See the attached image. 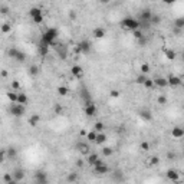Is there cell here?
I'll return each instance as SVG.
<instances>
[{
    "instance_id": "cell-1",
    "label": "cell",
    "mask_w": 184,
    "mask_h": 184,
    "mask_svg": "<svg viewBox=\"0 0 184 184\" xmlns=\"http://www.w3.org/2000/svg\"><path fill=\"white\" fill-rule=\"evenodd\" d=\"M58 35H59L58 33V29H55V27H48V29L43 32V35H42L40 42L48 46H53L58 39Z\"/></svg>"
},
{
    "instance_id": "cell-2",
    "label": "cell",
    "mask_w": 184,
    "mask_h": 184,
    "mask_svg": "<svg viewBox=\"0 0 184 184\" xmlns=\"http://www.w3.org/2000/svg\"><path fill=\"white\" fill-rule=\"evenodd\" d=\"M121 26L125 30H131L134 33L135 30H139V20L135 19V17H131V16H127V17L121 20Z\"/></svg>"
},
{
    "instance_id": "cell-3",
    "label": "cell",
    "mask_w": 184,
    "mask_h": 184,
    "mask_svg": "<svg viewBox=\"0 0 184 184\" xmlns=\"http://www.w3.org/2000/svg\"><path fill=\"white\" fill-rule=\"evenodd\" d=\"M29 16L30 19L33 20V23H36V25H40V23H43V12H42V9L39 7H32L29 10Z\"/></svg>"
},
{
    "instance_id": "cell-4",
    "label": "cell",
    "mask_w": 184,
    "mask_h": 184,
    "mask_svg": "<svg viewBox=\"0 0 184 184\" xmlns=\"http://www.w3.org/2000/svg\"><path fill=\"white\" fill-rule=\"evenodd\" d=\"M9 111H10V114L13 116H16V118H20V116H23L25 114H26L25 105H20V104H12Z\"/></svg>"
},
{
    "instance_id": "cell-5",
    "label": "cell",
    "mask_w": 184,
    "mask_h": 184,
    "mask_svg": "<svg viewBox=\"0 0 184 184\" xmlns=\"http://www.w3.org/2000/svg\"><path fill=\"white\" fill-rule=\"evenodd\" d=\"M9 56H10L12 59H15L16 62H20V64H23V62L26 60L25 52H22V50H19V49H16V48H12L10 50H9Z\"/></svg>"
},
{
    "instance_id": "cell-6",
    "label": "cell",
    "mask_w": 184,
    "mask_h": 184,
    "mask_svg": "<svg viewBox=\"0 0 184 184\" xmlns=\"http://www.w3.org/2000/svg\"><path fill=\"white\" fill-rule=\"evenodd\" d=\"M33 180L36 184H48L49 183L48 173L43 171V170H38V171L33 174Z\"/></svg>"
},
{
    "instance_id": "cell-7",
    "label": "cell",
    "mask_w": 184,
    "mask_h": 184,
    "mask_svg": "<svg viewBox=\"0 0 184 184\" xmlns=\"http://www.w3.org/2000/svg\"><path fill=\"white\" fill-rule=\"evenodd\" d=\"M154 16V12L151 9H143L139 12V16H138V20L141 23H151V19Z\"/></svg>"
},
{
    "instance_id": "cell-8",
    "label": "cell",
    "mask_w": 184,
    "mask_h": 184,
    "mask_svg": "<svg viewBox=\"0 0 184 184\" xmlns=\"http://www.w3.org/2000/svg\"><path fill=\"white\" fill-rule=\"evenodd\" d=\"M76 50L79 53H83V55H87V53L91 52V42L89 40H81L76 45Z\"/></svg>"
},
{
    "instance_id": "cell-9",
    "label": "cell",
    "mask_w": 184,
    "mask_h": 184,
    "mask_svg": "<svg viewBox=\"0 0 184 184\" xmlns=\"http://www.w3.org/2000/svg\"><path fill=\"white\" fill-rule=\"evenodd\" d=\"M79 97H81V99L83 101L85 105H87V104H91V102H94L92 101V97H91V94H89V91H88L85 87L81 88V91H79Z\"/></svg>"
},
{
    "instance_id": "cell-10",
    "label": "cell",
    "mask_w": 184,
    "mask_h": 184,
    "mask_svg": "<svg viewBox=\"0 0 184 184\" xmlns=\"http://www.w3.org/2000/svg\"><path fill=\"white\" fill-rule=\"evenodd\" d=\"M83 112H85V115L87 116H95L97 115V112H98V108H97V105H95L94 102H91V104H87V105H85Z\"/></svg>"
},
{
    "instance_id": "cell-11",
    "label": "cell",
    "mask_w": 184,
    "mask_h": 184,
    "mask_svg": "<svg viewBox=\"0 0 184 184\" xmlns=\"http://www.w3.org/2000/svg\"><path fill=\"white\" fill-rule=\"evenodd\" d=\"M12 174H13V180H16L17 183L25 180V176H26V173H25V170L23 168H15L13 171H12Z\"/></svg>"
},
{
    "instance_id": "cell-12",
    "label": "cell",
    "mask_w": 184,
    "mask_h": 184,
    "mask_svg": "<svg viewBox=\"0 0 184 184\" xmlns=\"http://www.w3.org/2000/svg\"><path fill=\"white\" fill-rule=\"evenodd\" d=\"M167 81H168V87H171V88H177L181 85V78L177 75H168Z\"/></svg>"
},
{
    "instance_id": "cell-13",
    "label": "cell",
    "mask_w": 184,
    "mask_h": 184,
    "mask_svg": "<svg viewBox=\"0 0 184 184\" xmlns=\"http://www.w3.org/2000/svg\"><path fill=\"white\" fill-rule=\"evenodd\" d=\"M167 178L170 181H173V183H177V181H180V173L177 170L170 168V170H167Z\"/></svg>"
},
{
    "instance_id": "cell-14",
    "label": "cell",
    "mask_w": 184,
    "mask_h": 184,
    "mask_svg": "<svg viewBox=\"0 0 184 184\" xmlns=\"http://www.w3.org/2000/svg\"><path fill=\"white\" fill-rule=\"evenodd\" d=\"M94 173L97 174V176H105V174L109 173V167L106 164L98 165V167H94Z\"/></svg>"
},
{
    "instance_id": "cell-15",
    "label": "cell",
    "mask_w": 184,
    "mask_h": 184,
    "mask_svg": "<svg viewBox=\"0 0 184 184\" xmlns=\"http://www.w3.org/2000/svg\"><path fill=\"white\" fill-rule=\"evenodd\" d=\"M171 137L173 138H176V139H180V138H183L184 137V128H181V127H173V130H171Z\"/></svg>"
},
{
    "instance_id": "cell-16",
    "label": "cell",
    "mask_w": 184,
    "mask_h": 184,
    "mask_svg": "<svg viewBox=\"0 0 184 184\" xmlns=\"http://www.w3.org/2000/svg\"><path fill=\"white\" fill-rule=\"evenodd\" d=\"M71 73L75 76L76 79H81V78H82V75H83L82 66H81V65H73V66L71 68Z\"/></svg>"
},
{
    "instance_id": "cell-17",
    "label": "cell",
    "mask_w": 184,
    "mask_h": 184,
    "mask_svg": "<svg viewBox=\"0 0 184 184\" xmlns=\"http://www.w3.org/2000/svg\"><path fill=\"white\" fill-rule=\"evenodd\" d=\"M138 115L141 116L144 121H151V120H153V112H151V109H148V108L139 109Z\"/></svg>"
},
{
    "instance_id": "cell-18",
    "label": "cell",
    "mask_w": 184,
    "mask_h": 184,
    "mask_svg": "<svg viewBox=\"0 0 184 184\" xmlns=\"http://www.w3.org/2000/svg\"><path fill=\"white\" fill-rule=\"evenodd\" d=\"M154 85L158 88H165V87H168V81H167V78L157 76V78H154Z\"/></svg>"
},
{
    "instance_id": "cell-19",
    "label": "cell",
    "mask_w": 184,
    "mask_h": 184,
    "mask_svg": "<svg viewBox=\"0 0 184 184\" xmlns=\"http://www.w3.org/2000/svg\"><path fill=\"white\" fill-rule=\"evenodd\" d=\"M92 35H94L95 39H104L105 38V35H106V30L104 29V27H95Z\"/></svg>"
},
{
    "instance_id": "cell-20",
    "label": "cell",
    "mask_w": 184,
    "mask_h": 184,
    "mask_svg": "<svg viewBox=\"0 0 184 184\" xmlns=\"http://www.w3.org/2000/svg\"><path fill=\"white\" fill-rule=\"evenodd\" d=\"M99 155L97 154V153H92V154H88V158H87V161H88V164L91 165V167H94L95 164H97V161L99 160Z\"/></svg>"
},
{
    "instance_id": "cell-21",
    "label": "cell",
    "mask_w": 184,
    "mask_h": 184,
    "mask_svg": "<svg viewBox=\"0 0 184 184\" xmlns=\"http://www.w3.org/2000/svg\"><path fill=\"white\" fill-rule=\"evenodd\" d=\"M124 173L121 171V170H115L112 173V180L116 181V183H121V181H124Z\"/></svg>"
},
{
    "instance_id": "cell-22",
    "label": "cell",
    "mask_w": 184,
    "mask_h": 184,
    "mask_svg": "<svg viewBox=\"0 0 184 184\" xmlns=\"http://www.w3.org/2000/svg\"><path fill=\"white\" fill-rule=\"evenodd\" d=\"M6 97L12 104H17V97H19V92H15V91H9L6 92Z\"/></svg>"
},
{
    "instance_id": "cell-23",
    "label": "cell",
    "mask_w": 184,
    "mask_h": 184,
    "mask_svg": "<svg viewBox=\"0 0 184 184\" xmlns=\"http://www.w3.org/2000/svg\"><path fill=\"white\" fill-rule=\"evenodd\" d=\"M164 56L167 58L168 60H174L177 58V53H176V50H173V49H165V50H164Z\"/></svg>"
},
{
    "instance_id": "cell-24",
    "label": "cell",
    "mask_w": 184,
    "mask_h": 184,
    "mask_svg": "<svg viewBox=\"0 0 184 184\" xmlns=\"http://www.w3.org/2000/svg\"><path fill=\"white\" fill-rule=\"evenodd\" d=\"M27 102H29L27 95L25 94V92H19V97H17V104H20V105H26Z\"/></svg>"
},
{
    "instance_id": "cell-25",
    "label": "cell",
    "mask_w": 184,
    "mask_h": 184,
    "mask_svg": "<svg viewBox=\"0 0 184 184\" xmlns=\"http://www.w3.org/2000/svg\"><path fill=\"white\" fill-rule=\"evenodd\" d=\"M105 141H106V134L105 132H98V137H97L95 144H98V145H104Z\"/></svg>"
},
{
    "instance_id": "cell-26",
    "label": "cell",
    "mask_w": 184,
    "mask_h": 184,
    "mask_svg": "<svg viewBox=\"0 0 184 184\" xmlns=\"http://www.w3.org/2000/svg\"><path fill=\"white\" fill-rule=\"evenodd\" d=\"M97 137H98V132L95 131V130H91V131H88L87 139L89 141V143H95V141H97Z\"/></svg>"
},
{
    "instance_id": "cell-27",
    "label": "cell",
    "mask_w": 184,
    "mask_h": 184,
    "mask_svg": "<svg viewBox=\"0 0 184 184\" xmlns=\"http://www.w3.org/2000/svg\"><path fill=\"white\" fill-rule=\"evenodd\" d=\"M174 27H177V29H180V30L184 29V16H180V17H177L174 20Z\"/></svg>"
},
{
    "instance_id": "cell-28",
    "label": "cell",
    "mask_w": 184,
    "mask_h": 184,
    "mask_svg": "<svg viewBox=\"0 0 184 184\" xmlns=\"http://www.w3.org/2000/svg\"><path fill=\"white\" fill-rule=\"evenodd\" d=\"M39 121H40V116L38 115V114H33V115L29 118V124L30 127H36V125L39 124Z\"/></svg>"
},
{
    "instance_id": "cell-29",
    "label": "cell",
    "mask_w": 184,
    "mask_h": 184,
    "mask_svg": "<svg viewBox=\"0 0 184 184\" xmlns=\"http://www.w3.org/2000/svg\"><path fill=\"white\" fill-rule=\"evenodd\" d=\"M101 154L104 155V157H111V155L114 154V150H112V148H111V147H104V145H102Z\"/></svg>"
},
{
    "instance_id": "cell-30",
    "label": "cell",
    "mask_w": 184,
    "mask_h": 184,
    "mask_svg": "<svg viewBox=\"0 0 184 184\" xmlns=\"http://www.w3.org/2000/svg\"><path fill=\"white\" fill-rule=\"evenodd\" d=\"M48 52H49V46L40 42V43H39V53H40L42 56H46V55H48Z\"/></svg>"
},
{
    "instance_id": "cell-31",
    "label": "cell",
    "mask_w": 184,
    "mask_h": 184,
    "mask_svg": "<svg viewBox=\"0 0 184 184\" xmlns=\"http://www.w3.org/2000/svg\"><path fill=\"white\" fill-rule=\"evenodd\" d=\"M66 181H68L69 184H73L78 181V173H69L68 176H66Z\"/></svg>"
},
{
    "instance_id": "cell-32",
    "label": "cell",
    "mask_w": 184,
    "mask_h": 184,
    "mask_svg": "<svg viewBox=\"0 0 184 184\" xmlns=\"http://www.w3.org/2000/svg\"><path fill=\"white\" fill-rule=\"evenodd\" d=\"M78 148H79V151H81V154H89V145H88V144L79 143Z\"/></svg>"
},
{
    "instance_id": "cell-33",
    "label": "cell",
    "mask_w": 184,
    "mask_h": 184,
    "mask_svg": "<svg viewBox=\"0 0 184 184\" xmlns=\"http://www.w3.org/2000/svg\"><path fill=\"white\" fill-rule=\"evenodd\" d=\"M94 130L97 132H104V131H105V124H104V122H101V121H98V122H95Z\"/></svg>"
},
{
    "instance_id": "cell-34",
    "label": "cell",
    "mask_w": 184,
    "mask_h": 184,
    "mask_svg": "<svg viewBox=\"0 0 184 184\" xmlns=\"http://www.w3.org/2000/svg\"><path fill=\"white\" fill-rule=\"evenodd\" d=\"M147 79H148V76H147V75H144V73H139V75L135 78V82L138 83V85H144Z\"/></svg>"
},
{
    "instance_id": "cell-35",
    "label": "cell",
    "mask_w": 184,
    "mask_h": 184,
    "mask_svg": "<svg viewBox=\"0 0 184 184\" xmlns=\"http://www.w3.org/2000/svg\"><path fill=\"white\" fill-rule=\"evenodd\" d=\"M56 92H58V95H60V97H66L68 92H69V89L66 87H58L56 88Z\"/></svg>"
},
{
    "instance_id": "cell-36",
    "label": "cell",
    "mask_w": 184,
    "mask_h": 184,
    "mask_svg": "<svg viewBox=\"0 0 184 184\" xmlns=\"http://www.w3.org/2000/svg\"><path fill=\"white\" fill-rule=\"evenodd\" d=\"M2 33L3 35H6V33H9V32H10L12 30V23H3V25H2Z\"/></svg>"
},
{
    "instance_id": "cell-37",
    "label": "cell",
    "mask_w": 184,
    "mask_h": 184,
    "mask_svg": "<svg viewBox=\"0 0 184 184\" xmlns=\"http://www.w3.org/2000/svg\"><path fill=\"white\" fill-rule=\"evenodd\" d=\"M150 65L148 64H143L141 66H139V71H141V73H144V75H148L150 73Z\"/></svg>"
},
{
    "instance_id": "cell-38",
    "label": "cell",
    "mask_w": 184,
    "mask_h": 184,
    "mask_svg": "<svg viewBox=\"0 0 184 184\" xmlns=\"http://www.w3.org/2000/svg\"><path fill=\"white\" fill-rule=\"evenodd\" d=\"M6 153H7V157L9 158H15L16 155H17V150H16V148H13V147L7 148V150H6Z\"/></svg>"
},
{
    "instance_id": "cell-39",
    "label": "cell",
    "mask_w": 184,
    "mask_h": 184,
    "mask_svg": "<svg viewBox=\"0 0 184 184\" xmlns=\"http://www.w3.org/2000/svg\"><path fill=\"white\" fill-rule=\"evenodd\" d=\"M161 16L160 15H155L154 13V16H153V19H151V25H155V26H157V25H160V23H161Z\"/></svg>"
},
{
    "instance_id": "cell-40",
    "label": "cell",
    "mask_w": 184,
    "mask_h": 184,
    "mask_svg": "<svg viewBox=\"0 0 184 184\" xmlns=\"http://www.w3.org/2000/svg\"><path fill=\"white\" fill-rule=\"evenodd\" d=\"M144 87H145L147 89H153V88L155 87V85H154V79L148 78V79H147V81H145V83H144Z\"/></svg>"
},
{
    "instance_id": "cell-41",
    "label": "cell",
    "mask_w": 184,
    "mask_h": 184,
    "mask_svg": "<svg viewBox=\"0 0 184 184\" xmlns=\"http://www.w3.org/2000/svg\"><path fill=\"white\" fill-rule=\"evenodd\" d=\"M29 73H30V76H36L39 73V68L36 66V65H32L29 68Z\"/></svg>"
},
{
    "instance_id": "cell-42",
    "label": "cell",
    "mask_w": 184,
    "mask_h": 184,
    "mask_svg": "<svg viewBox=\"0 0 184 184\" xmlns=\"http://www.w3.org/2000/svg\"><path fill=\"white\" fill-rule=\"evenodd\" d=\"M12 180H13V174H12V173H4V176H3V181H4V183L7 184L9 181H12Z\"/></svg>"
},
{
    "instance_id": "cell-43",
    "label": "cell",
    "mask_w": 184,
    "mask_h": 184,
    "mask_svg": "<svg viewBox=\"0 0 184 184\" xmlns=\"http://www.w3.org/2000/svg\"><path fill=\"white\" fill-rule=\"evenodd\" d=\"M144 36H145V35L143 33V30H135V32H134V38H135L137 40H139V39H143Z\"/></svg>"
},
{
    "instance_id": "cell-44",
    "label": "cell",
    "mask_w": 184,
    "mask_h": 184,
    "mask_svg": "<svg viewBox=\"0 0 184 184\" xmlns=\"http://www.w3.org/2000/svg\"><path fill=\"white\" fill-rule=\"evenodd\" d=\"M139 148H141L143 151H148V150L151 148V145H150V143H147V141H144V143H141Z\"/></svg>"
},
{
    "instance_id": "cell-45",
    "label": "cell",
    "mask_w": 184,
    "mask_h": 184,
    "mask_svg": "<svg viewBox=\"0 0 184 184\" xmlns=\"http://www.w3.org/2000/svg\"><path fill=\"white\" fill-rule=\"evenodd\" d=\"M158 163H160V158H158L157 155H154V157L150 158V164L151 165H158Z\"/></svg>"
},
{
    "instance_id": "cell-46",
    "label": "cell",
    "mask_w": 184,
    "mask_h": 184,
    "mask_svg": "<svg viewBox=\"0 0 184 184\" xmlns=\"http://www.w3.org/2000/svg\"><path fill=\"white\" fill-rule=\"evenodd\" d=\"M20 88V83L17 81H12V91H16Z\"/></svg>"
},
{
    "instance_id": "cell-47",
    "label": "cell",
    "mask_w": 184,
    "mask_h": 184,
    "mask_svg": "<svg viewBox=\"0 0 184 184\" xmlns=\"http://www.w3.org/2000/svg\"><path fill=\"white\" fill-rule=\"evenodd\" d=\"M158 104H161V105H165V104H167V98H165L164 95H160V97H158Z\"/></svg>"
},
{
    "instance_id": "cell-48",
    "label": "cell",
    "mask_w": 184,
    "mask_h": 184,
    "mask_svg": "<svg viewBox=\"0 0 184 184\" xmlns=\"http://www.w3.org/2000/svg\"><path fill=\"white\" fill-rule=\"evenodd\" d=\"M109 95H111V98H118V97H120V91L112 89L111 92H109Z\"/></svg>"
},
{
    "instance_id": "cell-49",
    "label": "cell",
    "mask_w": 184,
    "mask_h": 184,
    "mask_svg": "<svg viewBox=\"0 0 184 184\" xmlns=\"http://www.w3.org/2000/svg\"><path fill=\"white\" fill-rule=\"evenodd\" d=\"M0 12H2V15H7L9 7L7 6H4V4H2V6H0Z\"/></svg>"
},
{
    "instance_id": "cell-50",
    "label": "cell",
    "mask_w": 184,
    "mask_h": 184,
    "mask_svg": "<svg viewBox=\"0 0 184 184\" xmlns=\"http://www.w3.org/2000/svg\"><path fill=\"white\" fill-rule=\"evenodd\" d=\"M76 167H78V168H82L83 165H85V161H83V160H81V158H79V160H76Z\"/></svg>"
},
{
    "instance_id": "cell-51",
    "label": "cell",
    "mask_w": 184,
    "mask_h": 184,
    "mask_svg": "<svg viewBox=\"0 0 184 184\" xmlns=\"http://www.w3.org/2000/svg\"><path fill=\"white\" fill-rule=\"evenodd\" d=\"M53 111H55V112H56L58 115H59V114L62 112V106H60L59 104H56V105H55V108H53Z\"/></svg>"
},
{
    "instance_id": "cell-52",
    "label": "cell",
    "mask_w": 184,
    "mask_h": 184,
    "mask_svg": "<svg viewBox=\"0 0 184 184\" xmlns=\"http://www.w3.org/2000/svg\"><path fill=\"white\" fill-rule=\"evenodd\" d=\"M145 43H147V38H145V36H144L143 39H139V40H138V45L139 46H145Z\"/></svg>"
},
{
    "instance_id": "cell-53",
    "label": "cell",
    "mask_w": 184,
    "mask_h": 184,
    "mask_svg": "<svg viewBox=\"0 0 184 184\" xmlns=\"http://www.w3.org/2000/svg\"><path fill=\"white\" fill-rule=\"evenodd\" d=\"M69 17H71L72 20L76 19V12H75V10H71V12H69Z\"/></svg>"
},
{
    "instance_id": "cell-54",
    "label": "cell",
    "mask_w": 184,
    "mask_h": 184,
    "mask_svg": "<svg viewBox=\"0 0 184 184\" xmlns=\"http://www.w3.org/2000/svg\"><path fill=\"white\" fill-rule=\"evenodd\" d=\"M167 158H168V160H174V158H176V154L170 151V153H167Z\"/></svg>"
},
{
    "instance_id": "cell-55",
    "label": "cell",
    "mask_w": 184,
    "mask_h": 184,
    "mask_svg": "<svg viewBox=\"0 0 184 184\" xmlns=\"http://www.w3.org/2000/svg\"><path fill=\"white\" fill-rule=\"evenodd\" d=\"M6 76H7V71L3 69V71H2V78H6Z\"/></svg>"
},
{
    "instance_id": "cell-56",
    "label": "cell",
    "mask_w": 184,
    "mask_h": 184,
    "mask_svg": "<svg viewBox=\"0 0 184 184\" xmlns=\"http://www.w3.org/2000/svg\"><path fill=\"white\" fill-rule=\"evenodd\" d=\"M87 134H88L87 131H81V132H79V135H82V137H87Z\"/></svg>"
},
{
    "instance_id": "cell-57",
    "label": "cell",
    "mask_w": 184,
    "mask_h": 184,
    "mask_svg": "<svg viewBox=\"0 0 184 184\" xmlns=\"http://www.w3.org/2000/svg\"><path fill=\"white\" fill-rule=\"evenodd\" d=\"M7 184H19V183H17V181H16V180H12V181H9Z\"/></svg>"
},
{
    "instance_id": "cell-58",
    "label": "cell",
    "mask_w": 184,
    "mask_h": 184,
    "mask_svg": "<svg viewBox=\"0 0 184 184\" xmlns=\"http://www.w3.org/2000/svg\"><path fill=\"white\" fill-rule=\"evenodd\" d=\"M181 58H183V60H184V52H183V55H181Z\"/></svg>"
}]
</instances>
